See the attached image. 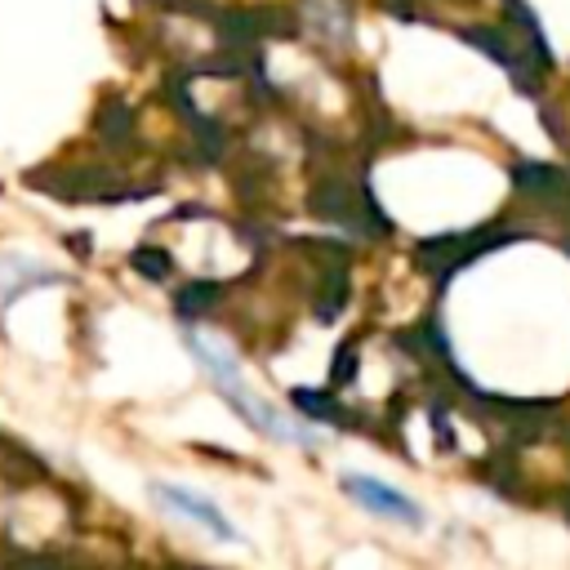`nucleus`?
Instances as JSON below:
<instances>
[{
	"label": "nucleus",
	"mask_w": 570,
	"mask_h": 570,
	"mask_svg": "<svg viewBox=\"0 0 570 570\" xmlns=\"http://www.w3.org/2000/svg\"><path fill=\"white\" fill-rule=\"evenodd\" d=\"M27 187L36 191H49L58 200H138V196H151L160 183H125L120 169L111 165H98V160H76V165H40L27 174Z\"/></svg>",
	"instance_id": "nucleus-1"
},
{
	"label": "nucleus",
	"mask_w": 570,
	"mask_h": 570,
	"mask_svg": "<svg viewBox=\"0 0 570 570\" xmlns=\"http://www.w3.org/2000/svg\"><path fill=\"white\" fill-rule=\"evenodd\" d=\"M214 392H218V396H223V401H227V405H232L249 428H258L267 441H281V445H312V441H316L312 432H303L298 423H289L281 410H272L267 401H258V396L240 383V374H236V379L214 383Z\"/></svg>",
	"instance_id": "nucleus-2"
},
{
	"label": "nucleus",
	"mask_w": 570,
	"mask_h": 570,
	"mask_svg": "<svg viewBox=\"0 0 570 570\" xmlns=\"http://www.w3.org/2000/svg\"><path fill=\"white\" fill-rule=\"evenodd\" d=\"M151 494H156L160 508H169V512L196 521L209 539H218V543H240V530L232 525V517H227L214 499H205L200 490H187V485H174V481H151Z\"/></svg>",
	"instance_id": "nucleus-3"
},
{
	"label": "nucleus",
	"mask_w": 570,
	"mask_h": 570,
	"mask_svg": "<svg viewBox=\"0 0 570 570\" xmlns=\"http://www.w3.org/2000/svg\"><path fill=\"white\" fill-rule=\"evenodd\" d=\"M338 485H343V494H352L365 512H374V517H383V521H396V525H423V508H419L405 490H396V485H387V481H379V476L343 472Z\"/></svg>",
	"instance_id": "nucleus-4"
},
{
	"label": "nucleus",
	"mask_w": 570,
	"mask_h": 570,
	"mask_svg": "<svg viewBox=\"0 0 570 570\" xmlns=\"http://www.w3.org/2000/svg\"><path fill=\"white\" fill-rule=\"evenodd\" d=\"M94 129H98V138H102V147H107V151H129V147L138 142V111H134L129 102L111 98V102H102V107H98Z\"/></svg>",
	"instance_id": "nucleus-5"
},
{
	"label": "nucleus",
	"mask_w": 570,
	"mask_h": 570,
	"mask_svg": "<svg viewBox=\"0 0 570 570\" xmlns=\"http://www.w3.org/2000/svg\"><path fill=\"white\" fill-rule=\"evenodd\" d=\"M223 285L218 281H191V285H178V294H174V316L183 321V325H196V321H205L218 303H223Z\"/></svg>",
	"instance_id": "nucleus-6"
},
{
	"label": "nucleus",
	"mask_w": 570,
	"mask_h": 570,
	"mask_svg": "<svg viewBox=\"0 0 570 570\" xmlns=\"http://www.w3.org/2000/svg\"><path fill=\"white\" fill-rule=\"evenodd\" d=\"M289 401L312 419V423H347V410L334 401V392H316V387H294Z\"/></svg>",
	"instance_id": "nucleus-7"
},
{
	"label": "nucleus",
	"mask_w": 570,
	"mask_h": 570,
	"mask_svg": "<svg viewBox=\"0 0 570 570\" xmlns=\"http://www.w3.org/2000/svg\"><path fill=\"white\" fill-rule=\"evenodd\" d=\"M129 267H134L138 276L156 281V285H165V281L174 276V258H169V249H160V245H138V249L129 254Z\"/></svg>",
	"instance_id": "nucleus-8"
}]
</instances>
